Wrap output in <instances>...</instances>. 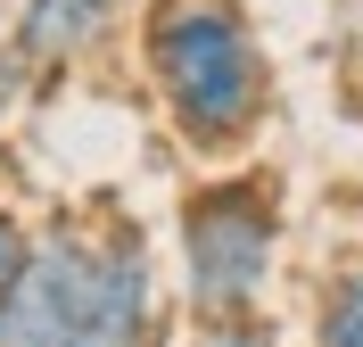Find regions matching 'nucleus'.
Returning <instances> with one entry per match:
<instances>
[{"instance_id": "7ed1b4c3", "label": "nucleus", "mask_w": 363, "mask_h": 347, "mask_svg": "<svg viewBox=\"0 0 363 347\" xmlns=\"http://www.w3.org/2000/svg\"><path fill=\"white\" fill-rule=\"evenodd\" d=\"M182 298L199 323L256 314L272 265H281V182L272 174H215L182 199Z\"/></svg>"}, {"instance_id": "6e6552de", "label": "nucleus", "mask_w": 363, "mask_h": 347, "mask_svg": "<svg viewBox=\"0 0 363 347\" xmlns=\"http://www.w3.org/2000/svg\"><path fill=\"white\" fill-rule=\"evenodd\" d=\"M25 75H33V58H25V50H17V33H9V42H0V116L17 108V92H25Z\"/></svg>"}, {"instance_id": "20e7f679", "label": "nucleus", "mask_w": 363, "mask_h": 347, "mask_svg": "<svg viewBox=\"0 0 363 347\" xmlns=\"http://www.w3.org/2000/svg\"><path fill=\"white\" fill-rule=\"evenodd\" d=\"M124 0H25L17 9V50L33 67H74L83 50H99V33L116 25Z\"/></svg>"}, {"instance_id": "39448f33", "label": "nucleus", "mask_w": 363, "mask_h": 347, "mask_svg": "<svg viewBox=\"0 0 363 347\" xmlns=\"http://www.w3.org/2000/svg\"><path fill=\"white\" fill-rule=\"evenodd\" d=\"M314 347H363V256L330 273V290L314 306Z\"/></svg>"}, {"instance_id": "423d86ee", "label": "nucleus", "mask_w": 363, "mask_h": 347, "mask_svg": "<svg viewBox=\"0 0 363 347\" xmlns=\"http://www.w3.org/2000/svg\"><path fill=\"white\" fill-rule=\"evenodd\" d=\"M199 347H281L264 314H223V323H199Z\"/></svg>"}, {"instance_id": "f03ea898", "label": "nucleus", "mask_w": 363, "mask_h": 347, "mask_svg": "<svg viewBox=\"0 0 363 347\" xmlns=\"http://www.w3.org/2000/svg\"><path fill=\"white\" fill-rule=\"evenodd\" d=\"M140 67L182 149L231 158L264 133L272 58L240 0H149L140 9Z\"/></svg>"}, {"instance_id": "0eeeda50", "label": "nucleus", "mask_w": 363, "mask_h": 347, "mask_svg": "<svg viewBox=\"0 0 363 347\" xmlns=\"http://www.w3.org/2000/svg\"><path fill=\"white\" fill-rule=\"evenodd\" d=\"M25 256H33V231H25L17 215H0V306H9V290H17Z\"/></svg>"}, {"instance_id": "f257e3e1", "label": "nucleus", "mask_w": 363, "mask_h": 347, "mask_svg": "<svg viewBox=\"0 0 363 347\" xmlns=\"http://www.w3.org/2000/svg\"><path fill=\"white\" fill-rule=\"evenodd\" d=\"M0 347H157V265L133 224H58L0 306Z\"/></svg>"}]
</instances>
